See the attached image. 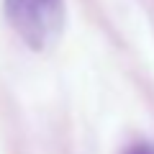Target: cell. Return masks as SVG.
<instances>
[{
    "instance_id": "1",
    "label": "cell",
    "mask_w": 154,
    "mask_h": 154,
    "mask_svg": "<svg viewBox=\"0 0 154 154\" xmlns=\"http://www.w3.org/2000/svg\"><path fill=\"white\" fill-rule=\"evenodd\" d=\"M5 18L33 51L54 46L64 28V0H3Z\"/></svg>"
},
{
    "instance_id": "2",
    "label": "cell",
    "mask_w": 154,
    "mask_h": 154,
    "mask_svg": "<svg viewBox=\"0 0 154 154\" xmlns=\"http://www.w3.org/2000/svg\"><path fill=\"white\" fill-rule=\"evenodd\" d=\"M126 154H154V146L152 144H136V146H131Z\"/></svg>"
}]
</instances>
